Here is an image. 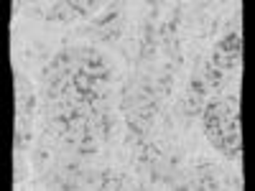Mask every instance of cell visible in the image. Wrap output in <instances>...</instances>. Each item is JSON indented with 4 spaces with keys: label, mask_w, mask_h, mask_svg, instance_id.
Here are the masks:
<instances>
[{
    "label": "cell",
    "mask_w": 255,
    "mask_h": 191,
    "mask_svg": "<svg viewBox=\"0 0 255 191\" xmlns=\"http://www.w3.org/2000/svg\"><path fill=\"white\" fill-rule=\"evenodd\" d=\"M217 148L225 156H230V158H240V153H243V138H240V133H227L220 140Z\"/></svg>",
    "instance_id": "1"
},
{
    "label": "cell",
    "mask_w": 255,
    "mask_h": 191,
    "mask_svg": "<svg viewBox=\"0 0 255 191\" xmlns=\"http://www.w3.org/2000/svg\"><path fill=\"white\" fill-rule=\"evenodd\" d=\"M217 49L225 51V54H230L232 59H240V54H243V38H240V33H238V31L227 33L220 44H217Z\"/></svg>",
    "instance_id": "2"
},
{
    "label": "cell",
    "mask_w": 255,
    "mask_h": 191,
    "mask_svg": "<svg viewBox=\"0 0 255 191\" xmlns=\"http://www.w3.org/2000/svg\"><path fill=\"white\" fill-rule=\"evenodd\" d=\"M202 99H204V97L186 95V97L179 102V112H181V115H186V117H197V115H202V110H204Z\"/></svg>",
    "instance_id": "3"
},
{
    "label": "cell",
    "mask_w": 255,
    "mask_h": 191,
    "mask_svg": "<svg viewBox=\"0 0 255 191\" xmlns=\"http://www.w3.org/2000/svg\"><path fill=\"white\" fill-rule=\"evenodd\" d=\"M186 95H194V97H207V95H209V84H207V82H204L202 77H194V79H189Z\"/></svg>",
    "instance_id": "4"
},
{
    "label": "cell",
    "mask_w": 255,
    "mask_h": 191,
    "mask_svg": "<svg viewBox=\"0 0 255 191\" xmlns=\"http://www.w3.org/2000/svg\"><path fill=\"white\" fill-rule=\"evenodd\" d=\"M118 20H120V13L118 10H110L108 15H102V18L95 20V28H108L110 23H118Z\"/></svg>",
    "instance_id": "5"
},
{
    "label": "cell",
    "mask_w": 255,
    "mask_h": 191,
    "mask_svg": "<svg viewBox=\"0 0 255 191\" xmlns=\"http://www.w3.org/2000/svg\"><path fill=\"white\" fill-rule=\"evenodd\" d=\"M33 107H36V95H28V99H26V107H23V112H26V117H31V112H33Z\"/></svg>",
    "instance_id": "6"
},
{
    "label": "cell",
    "mask_w": 255,
    "mask_h": 191,
    "mask_svg": "<svg viewBox=\"0 0 255 191\" xmlns=\"http://www.w3.org/2000/svg\"><path fill=\"white\" fill-rule=\"evenodd\" d=\"M148 18H151V20H158V18H161V10H158V5H153V8H151V15H148Z\"/></svg>",
    "instance_id": "7"
},
{
    "label": "cell",
    "mask_w": 255,
    "mask_h": 191,
    "mask_svg": "<svg viewBox=\"0 0 255 191\" xmlns=\"http://www.w3.org/2000/svg\"><path fill=\"white\" fill-rule=\"evenodd\" d=\"M179 163H181V156L174 153V156H171V166H179Z\"/></svg>",
    "instance_id": "8"
}]
</instances>
